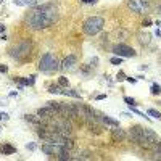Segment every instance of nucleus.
Masks as SVG:
<instances>
[{"label":"nucleus","instance_id":"8","mask_svg":"<svg viewBox=\"0 0 161 161\" xmlns=\"http://www.w3.org/2000/svg\"><path fill=\"white\" fill-rule=\"evenodd\" d=\"M60 113L61 116L65 118H69V119H74V118H79V115H77V110L74 105H69V103H63V101H60Z\"/></svg>","mask_w":161,"mask_h":161},{"label":"nucleus","instance_id":"9","mask_svg":"<svg viewBox=\"0 0 161 161\" xmlns=\"http://www.w3.org/2000/svg\"><path fill=\"white\" fill-rule=\"evenodd\" d=\"M37 115L45 121V119H53L55 115H57V111H55L52 107H45V108H39L37 110Z\"/></svg>","mask_w":161,"mask_h":161},{"label":"nucleus","instance_id":"6","mask_svg":"<svg viewBox=\"0 0 161 161\" xmlns=\"http://www.w3.org/2000/svg\"><path fill=\"white\" fill-rule=\"evenodd\" d=\"M113 53L118 55L121 58H129V57H135V50L132 47L126 45V44H118L113 47Z\"/></svg>","mask_w":161,"mask_h":161},{"label":"nucleus","instance_id":"23","mask_svg":"<svg viewBox=\"0 0 161 161\" xmlns=\"http://www.w3.org/2000/svg\"><path fill=\"white\" fill-rule=\"evenodd\" d=\"M110 61H111V65H121V63H123V58L121 57H113Z\"/></svg>","mask_w":161,"mask_h":161},{"label":"nucleus","instance_id":"16","mask_svg":"<svg viewBox=\"0 0 161 161\" xmlns=\"http://www.w3.org/2000/svg\"><path fill=\"white\" fill-rule=\"evenodd\" d=\"M150 39H151V36L148 32H139V40L142 45H148L150 44Z\"/></svg>","mask_w":161,"mask_h":161},{"label":"nucleus","instance_id":"25","mask_svg":"<svg viewBox=\"0 0 161 161\" xmlns=\"http://www.w3.org/2000/svg\"><path fill=\"white\" fill-rule=\"evenodd\" d=\"M58 82H60V85H63V87H68V85H69V82H68V79H66V77H60V81H58Z\"/></svg>","mask_w":161,"mask_h":161},{"label":"nucleus","instance_id":"22","mask_svg":"<svg viewBox=\"0 0 161 161\" xmlns=\"http://www.w3.org/2000/svg\"><path fill=\"white\" fill-rule=\"evenodd\" d=\"M148 115H150V116H153V118H156V119H160V118H161L160 111H156V110H153V108H150V110H148Z\"/></svg>","mask_w":161,"mask_h":161},{"label":"nucleus","instance_id":"19","mask_svg":"<svg viewBox=\"0 0 161 161\" xmlns=\"http://www.w3.org/2000/svg\"><path fill=\"white\" fill-rule=\"evenodd\" d=\"M150 92L153 93V95H160V93H161V85H158V84H153Z\"/></svg>","mask_w":161,"mask_h":161},{"label":"nucleus","instance_id":"11","mask_svg":"<svg viewBox=\"0 0 161 161\" xmlns=\"http://www.w3.org/2000/svg\"><path fill=\"white\" fill-rule=\"evenodd\" d=\"M77 63V58H76V55H68V57L63 60L61 63V68L63 69H66V71H71V69L74 68V65Z\"/></svg>","mask_w":161,"mask_h":161},{"label":"nucleus","instance_id":"4","mask_svg":"<svg viewBox=\"0 0 161 161\" xmlns=\"http://www.w3.org/2000/svg\"><path fill=\"white\" fill-rule=\"evenodd\" d=\"M31 50H32L31 42L29 40H21L18 45H15L13 49H11V53L10 55L13 58H16V60L23 61V60H26V58L31 55Z\"/></svg>","mask_w":161,"mask_h":161},{"label":"nucleus","instance_id":"24","mask_svg":"<svg viewBox=\"0 0 161 161\" xmlns=\"http://www.w3.org/2000/svg\"><path fill=\"white\" fill-rule=\"evenodd\" d=\"M124 101H126V103H127L129 105V107H131V105H132V107H135V100L134 99H131V97H124Z\"/></svg>","mask_w":161,"mask_h":161},{"label":"nucleus","instance_id":"28","mask_svg":"<svg viewBox=\"0 0 161 161\" xmlns=\"http://www.w3.org/2000/svg\"><path fill=\"white\" fill-rule=\"evenodd\" d=\"M26 148H27V150H36V143H27Z\"/></svg>","mask_w":161,"mask_h":161},{"label":"nucleus","instance_id":"21","mask_svg":"<svg viewBox=\"0 0 161 161\" xmlns=\"http://www.w3.org/2000/svg\"><path fill=\"white\" fill-rule=\"evenodd\" d=\"M49 92H50V93H60L61 89H60V85H50V87H49Z\"/></svg>","mask_w":161,"mask_h":161},{"label":"nucleus","instance_id":"20","mask_svg":"<svg viewBox=\"0 0 161 161\" xmlns=\"http://www.w3.org/2000/svg\"><path fill=\"white\" fill-rule=\"evenodd\" d=\"M47 103H49V107H52L57 113L60 111V101H53V100H52V101H47Z\"/></svg>","mask_w":161,"mask_h":161},{"label":"nucleus","instance_id":"32","mask_svg":"<svg viewBox=\"0 0 161 161\" xmlns=\"http://www.w3.org/2000/svg\"><path fill=\"white\" fill-rule=\"evenodd\" d=\"M81 2H84V3H95L97 0H81Z\"/></svg>","mask_w":161,"mask_h":161},{"label":"nucleus","instance_id":"36","mask_svg":"<svg viewBox=\"0 0 161 161\" xmlns=\"http://www.w3.org/2000/svg\"><path fill=\"white\" fill-rule=\"evenodd\" d=\"M0 148H2V147H0Z\"/></svg>","mask_w":161,"mask_h":161},{"label":"nucleus","instance_id":"26","mask_svg":"<svg viewBox=\"0 0 161 161\" xmlns=\"http://www.w3.org/2000/svg\"><path fill=\"white\" fill-rule=\"evenodd\" d=\"M116 81H119V82H121V81H126V74H124L123 71H119V73L116 74Z\"/></svg>","mask_w":161,"mask_h":161},{"label":"nucleus","instance_id":"17","mask_svg":"<svg viewBox=\"0 0 161 161\" xmlns=\"http://www.w3.org/2000/svg\"><path fill=\"white\" fill-rule=\"evenodd\" d=\"M60 93H63V95H66V97H74V99H81V95L76 92V90H73V89H66V90H61Z\"/></svg>","mask_w":161,"mask_h":161},{"label":"nucleus","instance_id":"27","mask_svg":"<svg viewBox=\"0 0 161 161\" xmlns=\"http://www.w3.org/2000/svg\"><path fill=\"white\" fill-rule=\"evenodd\" d=\"M8 115H7V113H2V111H0V121H8Z\"/></svg>","mask_w":161,"mask_h":161},{"label":"nucleus","instance_id":"35","mask_svg":"<svg viewBox=\"0 0 161 161\" xmlns=\"http://www.w3.org/2000/svg\"><path fill=\"white\" fill-rule=\"evenodd\" d=\"M0 132H2V129H0Z\"/></svg>","mask_w":161,"mask_h":161},{"label":"nucleus","instance_id":"15","mask_svg":"<svg viewBox=\"0 0 161 161\" xmlns=\"http://www.w3.org/2000/svg\"><path fill=\"white\" fill-rule=\"evenodd\" d=\"M0 151H2L3 155H13V153H16V148H15V147H11L10 143H5V145H2Z\"/></svg>","mask_w":161,"mask_h":161},{"label":"nucleus","instance_id":"29","mask_svg":"<svg viewBox=\"0 0 161 161\" xmlns=\"http://www.w3.org/2000/svg\"><path fill=\"white\" fill-rule=\"evenodd\" d=\"M126 81H129L131 84H135V82H137V79H135V77H126Z\"/></svg>","mask_w":161,"mask_h":161},{"label":"nucleus","instance_id":"14","mask_svg":"<svg viewBox=\"0 0 161 161\" xmlns=\"http://www.w3.org/2000/svg\"><path fill=\"white\" fill-rule=\"evenodd\" d=\"M126 139V132L123 131V129H118V127H115L113 129V140H115V142H118V140H124Z\"/></svg>","mask_w":161,"mask_h":161},{"label":"nucleus","instance_id":"13","mask_svg":"<svg viewBox=\"0 0 161 161\" xmlns=\"http://www.w3.org/2000/svg\"><path fill=\"white\" fill-rule=\"evenodd\" d=\"M100 119H101V123L107 124V126H111V127H119V121L113 119V118H110V116H107V115H101Z\"/></svg>","mask_w":161,"mask_h":161},{"label":"nucleus","instance_id":"3","mask_svg":"<svg viewBox=\"0 0 161 161\" xmlns=\"http://www.w3.org/2000/svg\"><path fill=\"white\" fill-rule=\"evenodd\" d=\"M58 68H60L58 66V60L52 53H45L40 58V61H39V71H42V73H53Z\"/></svg>","mask_w":161,"mask_h":161},{"label":"nucleus","instance_id":"33","mask_svg":"<svg viewBox=\"0 0 161 161\" xmlns=\"http://www.w3.org/2000/svg\"><path fill=\"white\" fill-rule=\"evenodd\" d=\"M105 99H107V95H103V93H101V95H99V97H97V100H105Z\"/></svg>","mask_w":161,"mask_h":161},{"label":"nucleus","instance_id":"7","mask_svg":"<svg viewBox=\"0 0 161 161\" xmlns=\"http://www.w3.org/2000/svg\"><path fill=\"white\" fill-rule=\"evenodd\" d=\"M65 150H68V148H65L63 145H58V143H45L42 145V151L45 153V155H50V156H60Z\"/></svg>","mask_w":161,"mask_h":161},{"label":"nucleus","instance_id":"2","mask_svg":"<svg viewBox=\"0 0 161 161\" xmlns=\"http://www.w3.org/2000/svg\"><path fill=\"white\" fill-rule=\"evenodd\" d=\"M105 26V19L100 18V16H90L84 21V24H82V29H84L85 34H89V36H95V34H99L101 29H103Z\"/></svg>","mask_w":161,"mask_h":161},{"label":"nucleus","instance_id":"5","mask_svg":"<svg viewBox=\"0 0 161 161\" xmlns=\"http://www.w3.org/2000/svg\"><path fill=\"white\" fill-rule=\"evenodd\" d=\"M127 7H129V10H132V13L143 15L150 8V2L148 0H129Z\"/></svg>","mask_w":161,"mask_h":161},{"label":"nucleus","instance_id":"34","mask_svg":"<svg viewBox=\"0 0 161 161\" xmlns=\"http://www.w3.org/2000/svg\"><path fill=\"white\" fill-rule=\"evenodd\" d=\"M3 31H5V26H3V24H0V34H2Z\"/></svg>","mask_w":161,"mask_h":161},{"label":"nucleus","instance_id":"18","mask_svg":"<svg viewBox=\"0 0 161 161\" xmlns=\"http://www.w3.org/2000/svg\"><path fill=\"white\" fill-rule=\"evenodd\" d=\"M131 111L134 113V115H137V116H142V118H145V119H147V121H150V118H148V116H145V113L139 111V110H137L135 107H132V105H131Z\"/></svg>","mask_w":161,"mask_h":161},{"label":"nucleus","instance_id":"12","mask_svg":"<svg viewBox=\"0 0 161 161\" xmlns=\"http://www.w3.org/2000/svg\"><path fill=\"white\" fill-rule=\"evenodd\" d=\"M24 119L27 121V123H31V124H34L37 127V126H40V124H44V119H42L40 116H34V115H26L24 116Z\"/></svg>","mask_w":161,"mask_h":161},{"label":"nucleus","instance_id":"1","mask_svg":"<svg viewBox=\"0 0 161 161\" xmlns=\"http://www.w3.org/2000/svg\"><path fill=\"white\" fill-rule=\"evenodd\" d=\"M58 19V10L52 3H45V5L36 7L26 15L24 23L32 29H45V27L52 26Z\"/></svg>","mask_w":161,"mask_h":161},{"label":"nucleus","instance_id":"30","mask_svg":"<svg viewBox=\"0 0 161 161\" xmlns=\"http://www.w3.org/2000/svg\"><path fill=\"white\" fill-rule=\"evenodd\" d=\"M90 63H92L90 66H97V63H99V58H92V60H90Z\"/></svg>","mask_w":161,"mask_h":161},{"label":"nucleus","instance_id":"10","mask_svg":"<svg viewBox=\"0 0 161 161\" xmlns=\"http://www.w3.org/2000/svg\"><path fill=\"white\" fill-rule=\"evenodd\" d=\"M143 137H145V140L150 143V147H151L153 143H160L161 142L158 134H156V132H153L151 129H143Z\"/></svg>","mask_w":161,"mask_h":161},{"label":"nucleus","instance_id":"31","mask_svg":"<svg viewBox=\"0 0 161 161\" xmlns=\"http://www.w3.org/2000/svg\"><path fill=\"white\" fill-rule=\"evenodd\" d=\"M7 71H8V68L3 66V65H0V73H7Z\"/></svg>","mask_w":161,"mask_h":161}]
</instances>
